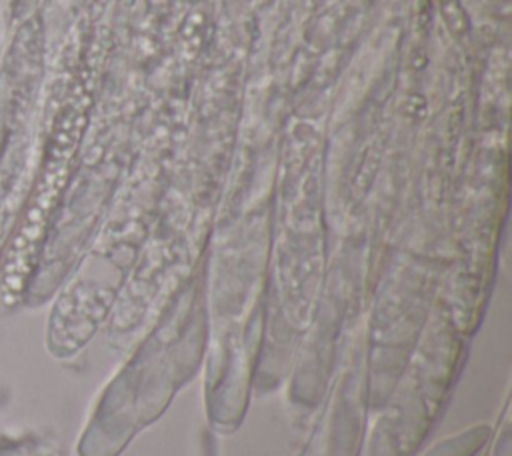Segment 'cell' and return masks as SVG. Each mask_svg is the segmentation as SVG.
I'll return each instance as SVG.
<instances>
[{"instance_id":"obj_1","label":"cell","mask_w":512,"mask_h":456,"mask_svg":"<svg viewBox=\"0 0 512 456\" xmlns=\"http://www.w3.org/2000/svg\"><path fill=\"white\" fill-rule=\"evenodd\" d=\"M206 338L204 328L186 320L178 330L172 324L158 334H148L102 394L78 452L82 456H116L194 374Z\"/></svg>"},{"instance_id":"obj_2","label":"cell","mask_w":512,"mask_h":456,"mask_svg":"<svg viewBox=\"0 0 512 456\" xmlns=\"http://www.w3.org/2000/svg\"><path fill=\"white\" fill-rule=\"evenodd\" d=\"M456 360L454 334L424 336L390 392L394 400L372 428L368 456H414L442 406Z\"/></svg>"},{"instance_id":"obj_3","label":"cell","mask_w":512,"mask_h":456,"mask_svg":"<svg viewBox=\"0 0 512 456\" xmlns=\"http://www.w3.org/2000/svg\"><path fill=\"white\" fill-rule=\"evenodd\" d=\"M492 428L486 424L470 426L450 438L436 442L424 456H474L490 438Z\"/></svg>"},{"instance_id":"obj_4","label":"cell","mask_w":512,"mask_h":456,"mask_svg":"<svg viewBox=\"0 0 512 456\" xmlns=\"http://www.w3.org/2000/svg\"><path fill=\"white\" fill-rule=\"evenodd\" d=\"M496 456H510V434H508V422L504 424V430H502V436L496 444V450H494Z\"/></svg>"}]
</instances>
